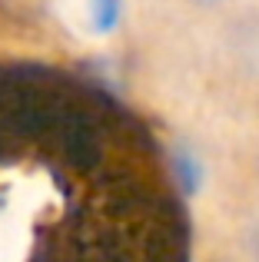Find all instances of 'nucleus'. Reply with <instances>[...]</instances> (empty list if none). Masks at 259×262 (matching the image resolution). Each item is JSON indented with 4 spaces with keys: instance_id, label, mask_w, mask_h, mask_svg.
Returning <instances> with one entry per match:
<instances>
[{
    "instance_id": "f03ea898",
    "label": "nucleus",
    "mask_w": 259,
    "mask_h": 262,
    "mask_svg": "<svg viewBox=\"0 0 259 262\" xmlns=\"http://www.w3.org/2000/svg\"><path fill=\"white\" fill-rule=\"evenodd\" d=\"M33 262H133L126 243L103 226H70L47 236L33 252Z\"/></svg>"
},
{
    "instance_id": "20e7f679",
    "label": "nucleus",
    "mask_w": 259,
    "mask_h": 262,
    "mask_svg": "<svg viewBox=\"0 0 259 262\" xmlns=\"http://www.w3.org/2000/svg\"><path fill=\"white\" fill-rule=\"evenodd\" d=\"M200 4H213V0H200Z\"/></svg>"
},
{
    "instance_id": "7ed1b4c3",
    "label": "nucleus",
    "mask_w": 259,
    "mask_h": 262,
    "mask_svg": "<svg viewBox=\"0 0 259 262\" xmlns=\"http://www.w3.org/2000/svg\"><path fill=\"white\" fill-rule=\"evenodd\" d=\"M143 243H140V262H183L186 259V226L173 203L153 199L136 212Z\"/></svg>"
},
{
    "instance_id": "f257e3e1",
    "label": "nucleus",
    "mask_w": 259,
    "mask_h": 262,
    "mask_svg": "<svg viewBox=\"0 0 259 262\" xmlns=\"http://www.w3.org/2000/svg\"><path fill=\"white\" fill-rule=\"evenodd\" d=\"M44 146H50L63 160V166L77 169V173H90L103 160V133H100L97 113L87 103H80L77 93H70L60 106Z\"/></svg>"
}]
</instances>
